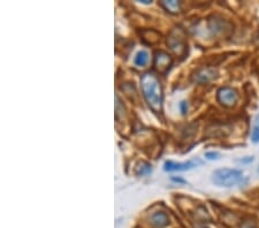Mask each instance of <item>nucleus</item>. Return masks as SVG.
I'll return each mask as SVG.
<instances>
[{"label":"nucleus","instance_id":"1","mask_svg":"<svg viewBox=\"0 0 259 228\" xmlns=\"http://www.w3.org/2000/svg\"><path fill=\"white\" fill-rule=\"evenodd\" d=\"M141 88L150 108L157 114L161 113L163 112L164 93L158 77L153 75L152 73L143 74L141 77Z\"/></svg>","mask_w":259,"mask_h":228},{"label":"nucleus","instance_id":"2","mask_svg":"<svg viewBox=\"0 0 259 228\" xmlns=\"http://www.w3.org/2000/svg\"><path fill=\"white\" fill-rule=\"evenodd\" d=\"M245 175L240 170H233V168H220L213 172L212 182L218 187L224 188H232V187L239 186L243 183Z\"/></svg>","mask_w":259,"mask_h":228},{"label":"nucleus","instance_id":"3","mask_svg":"<svg viewBox=\"0 0 259 228\" xmlns=\"http://www.w3.org/2000/svg\"><path fill=\"white\" fill-rule=\"evenodd\" d=\"M167 45L171 51L179 58L183 59L188 53V42L181 29L175 28L170 32L167 37Z\"/></svg>","mask_w":259,"mask_h":228},{"label":"nucleus","instance_id":"4","mask_svg":"<svg viewBox=\"0 0 259 228\" xmlns=\"http://www.w3.org/2000/svg\"><path fill=\"white\" fill-rule=\"evenodd\" d=\"M173 65V58L171 54H168L165 51H156L155 53V60H153V68L157 73L165 74L168 73V70L171 69Z\"/></svg>","mask_w":259,"mask_h":228},{"label":"nucleus","instance_id":"5","mask_svg":"<svg viewBox=\"0 0 259 228\" xmlns=\"http://www.w3.org/2000/svg\"><path fill=\"white\" fill-rule=\"evenodd\" d=\"M217 99L225 107H233L239 100V93L231 87L220 88L217 93Z\"/></svg>","mask_w":259,"mask_h":228},{"label":"nucleus","instance_id":"6","mask_svg":"<svg viewBox=\"0 0 259 228\" xmlns=\"http://www.w3.org/2000/svg\"><path fill=\"white\" fill-rule=\"evenodd\" d=\"M202 165V162L200 159H191L188 160L185 163H174L172 160H168V162L165 163V168L164 170L166 172H183V171H189L193 170V168Z\"/></svg>","mask_w":259,"mask_h":228},{"label":"nucleus","instance_id":"7","mask_svg":"<svg viewBox=\"0 0 259 228\" xmlns=\"http://www.w3.org/2000/svg\"><path fill=\"white\" fill-rule=\"evenodd\" d=\"M217 69L212 67H203L194 73L193 80L200 84H206L217 77Z\"/></svg>","mask_w":259,"mask_h":228},{"label":"nucleus","instance_id":"8","mask_svg":"<svg viewBox=\"0 0 259 228\" xmlns=\"http://www.w3.org/2000/svg\"><path fill=\"white\" fill-rule=\"evenodd\" d=\"M150 224L156 228H164L170 224V216L164 211H157L150 216Z\"/></svg>","mask_w":259,"mask_h":228},{"label":"nucleus","instance_id":"9","mask_svg":"<svg viewBox=\"0 0 259 228\" xmlns=\"http://www.w3.org/2000/svg\"><path fill=\"white\" fill-rule=\"evenodd\" d=\"M160 5L171 14L179 13L180 9H181V3L180 1H175V0H165V1L160 2Z\"/></svg>","mask_w":259,"mask_h":228},{"label":"nucleus","instance_id":"10","mask_svg":"<svg viewBox=\"0 0 259 228\" xmlns=\"http://www.w3.org/2000/svg\"><path fill=\"white\" fill-rule=\"evenodd\" d=\"M209 28L210 30L215 33H219L223 32L225 29H226V21H224L223 18H219V20H210L209 21Z\"/></svg>","mask_w":259,"mask_h":228},{"label":"nucleus","instance_id":"11","mask_svg":"<svg viewBox=\"0 0 259 228\" xmlns=\"http://www.w3.org/2000/svg\"><path fill=\"white\" fill-rule=\"evenodd\" d=\"M149 60V54L145 51H140L137 52L136 57H135V65L138 67H144Z\"/></svg>","mask_w":259,"mask_h":228},{"label":"nucleus","instance_id":"12","mask_svg":"<svg viewBox=\"0 0 259 228\" xmlns=\"http://www.w3.org/2000/svg\"><path fill=\"white\" fill-rule=\"evenodd\" d=\"M151 171H152V168L149 163L141 162L140 164H138V166L136 167L135 173H136V175H138V177H142V175H146V174L151 173Z\"/></svg>","mask_w":259,"mask_h":228},{"label":"nucleus","instance_id":"13","mask_svg":"<svg viewBox=\"0 0 259 228\" xmlns=\"http://www.w3.org/2000/svg\"><path fill=\"white\" fill-rule=\"evenodd\" d=\"M251 141L254 143H259V114L255 118L253 132H251Z\"/></svg>","mask_w":259,"mask_h":228},{"label":"nucleus","instance_id":"14","mask_svg":"<svg viewBox=\"0 0 259 228\" xmlns=\"http://www.w3.org/2000/svg\"><path fill=\"white\" fill-rule=\"evenodd\" d=\"M240 228H258V225H257V223L254 222V220L246 219V220H243V223L241 224Z\"/></svg>","mask_w":259,"mask_h":228},{"label":"nucleus","instance_id":"15","mask_svg":"<svg viewBox=\"0 0 259 228\" xmlns=\"http://www.w3.org/2000/svg\"><path fill=\"white\" fill-rule=\"evenodd\" d=\"M219 157H220V153L216 151H209L205 153V158L209 160H217L219 159Z\"/></svg>","mask_w":259,"mask_h":228},{"label":"nucleus","instance_id":"16","mask_svg":"<svg viewBox=\"0 0 259 228\" xmlns=\"http://www.w3.org/2000/svg\"><path fill=\"white\" fill-rule=\"evenodd\" d=\"M179 107H180V111H181V113L183 115H186L187 112H188V103L186 102V100H182V102L180 103Z\"/></svg>","mask_w":259,"mask_h":228},{"label":"nucleus","instance_id":"17","mask_svg":"<svg viewBox=\"0 0 259 228\" xmlns=\"http://www.w3.org/2000/svg\"><path fill=\"white\" fill-rule=\"evenodd\" d=\"M239 162H240V163H242V164L253 163V162H254V157H246V158H243V159H240Z\"/></svg>","mask_w":259,"mask_h":228},{"label":"nucleus","instance_id":"18","mask_svg":"<svg viewBox=\"0 0 259 228\" xmlns=\"http://www.w3.org/2000/svg\"><path fill=\"white\" fill-rule=\"evenodd\" d=\"M172 181L178 182V183H186L187 182L186 180H183V179H181V178H175V177L172 178Z\"/></svg>","mask_w":259,"mask_h":228},{"label":"nucleus","instance_id":"19","mask_svg":"<svg viewBox=\"0 0 259 228\" xmlns=\"http://www.w3.org/2000/svg\"><path fill=\"white\" fill-rule=\"evenodd\" d=\"M141 2H142V3H151L152 1H149V0H142Z\"/></svg>","mask_w":259,"mask_h":228},{"label":"nucleus","instance_id":"20","mask_svg":"<svg viewBox=\"0 0 259 228\" xmlns=\"http://www.w3.org/2000/svg\"><path fill=\"white\" fill-rule=\"evenodd\" d=\"M195 228H208L205 225H197Z\"/></svg>","mask_w":259,"mask_h":228},{"label":"nucleus","instance_id":"21","mask_svg":"<svg viewBox=\"0 0 259 228\" xmlns=\"http://www.w3.org/2000/svg\"><path fill=\"white\" fill-rule=\"evenodd\" d=\"M258 173H259V167H258Z\"/></svg>","mask_w":259,"mask_h":228}]
</instances>
